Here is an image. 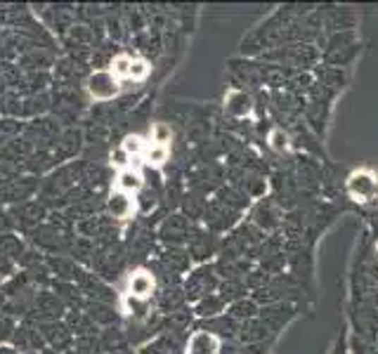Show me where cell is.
Segmentation results:
<instances>
[{
    "instance_id": "obj_1",
    "label": "cell",
    "mask_w": 378,
    "mask_h": 354,
    "mask_svg": "<svg viewBox=\"0 0 378 354\" xmlns=\"http://www.w3.org/2000/svg\"><path fill=\"white\" fill-rule=\"evenodd\" d=\"M62 123L55 118V116H40V118H33L31 123L24 126L22 138L29 142L33 149H45V152H52L57 138L62 135Z\"/></svg>"
},
{
    "instance_id": "obj_2",
    "label": "cell",
    "mask_w": 378,
    "mask_h": 354,
    "mask_svg": "<svg viewBox=\"0 0 378 354\" xmlns=\"http://www.w3.org/2000/svg\"><path fill=\"white\" fill-rule=\"evenodd\" d=\"M38 189H40V177L36 175H22L17 180H8L0 187V203L17 206V203L31 201V196L38 194Z\"/></svg>"
},
{
    "instance_id": "obj_3",
    "label": "cell",
    "mask_w": 378,
    "mask_h": 354,
    "mask_svg": "<svg viewBox=\"0 0 378 354\" xmlns=\"http://www.w3.org/2000/svg\"><path fill=\"white\" fill-rule=\"evenodd\" d=\"M8 213L12 217V224L22 229L24 234H29L31 229H36L38 224H43L47 220V208L38 199L17 203V206H12Z\"/></svg>"
},
{
    "instance_id": "obj_4",
    "label": "cell",
    "mask_w": 378,
    "mask_h": 354,
    "mask_svg": "<svg viewBox=\"0 0 378 354\" xmlns=\"http://www.w3.org/2000/svg\"><path fill=\"white\" fill-rule=\"evenodd\" d=\"M85 92L94 102H111L121 92V80L114 78L109 69L90 71V76L85 78Z\"/></svg>"
},
{
    "instance_id": "obj_5",
    "label": "cell",
    "mask_w": 378,
    "mask_h": 354,
    "mask_svg": "<svg viewBox=\"0 0 378 354\" xmlns=\"http://www.w3.org/2000/svg\"><path fill=\"white\" fill-rule=\"evenodd\" d=\"M76 286L78 291L83 293V298L87 303H106L111 305L116 300V293L106 281H102L94 271H87V269H80V274L76 279Z\"/></svg>"
},
{
    "instance_id": "obj_6",
    "label": "cell",
    "mask_w": 378,
    "mask_h": 354,
    "mask_svg": "<svg viewBox=\"0 0 378 354\" xmlns=\"http://www.w3.org/2000/svg\"><path fill=\"white\" fill-rule=\"evenodd\" d=\"M40 17H43L45 26L50 31H57L59 36H66L73 26H76L78 12L71 5H47V8L40 10Z\"/></svg>"
},
{
    "instance_id": "obj_7",
    "label": "cell",
    "mask_w": 378,
    "mask_h": 354,
    "mask_svg": "<svg viewBox=\"0 0 378 354\" xmlns=\"http://www.w3.org/2000/svg\"><path fill=\"white\" fill-rule=\"evenodd\" d=\"M83 142H85L83 130H78V128H64L62 135L55 142V147H52V156H55L57 166L64 161L71 163V159H76L83 152Z\"/></svg>"
},
{
    "instance_id": "obj_8",
    "label": "cell",
    "mask_w": 378,
    "mask_h": 354,
    "mask_svg": "<svg viewBox=\"0 0 378 354\" xmlns=\"http://www.w3.org/2000/svg\"><path fill=\"white\" fill-rule=\"evenodd\" d=\"M38 331H40V336H43L45 345L52 347V350H57V352H69L73 347V343H76V338H73V333L66 329L64 322L40 324Z\"/></svg>"
},
{
    "instance_id": "obj_9",
    "label": "cell",
    "mask_w": 378,
    "mask_h": 354,
    "mask_svg": "<svg viewBox=\"0 0 378 354\" xmlns=\"http://www.w3.org/2000/svg\"><path fill=\"white\" fill-rule=\"evenodd\" d=\"M154 293H157V276L150 269H135L128 274V298L150 303Z\"/></svg>"
},
{
    "instance_id": "obj_10",
    "label": "cell",
    "mask_w": 378,
    "mask_h": 354,
    "mask_svg": "<svg viewBox=\"0 0 378 354\" xmlns=\"http://www.w3.org/2000/svg\"><path fill=\"white\" fill-rule=\"evenodd\" d=\"M12 347H17L19 354L24 352H43L45 350V340L40 336L38 326L36 324H19L15 326V333H12Z\"/></svg>"
},
{
    "instance_id": "obj_11",
    "label": "cell",
    "mask_w": 378,
    "mask_h": 354,
    "mask_svg": "<svg viewBox=\"0 0 378 354\" xmlns=\"http://www.w3.org/2000/svg\"><path fill=\"white\" fill-rule=\"evenodd\" d=\"M17 66L22 69V73L47 71L50 66H55V52L43 50V47H36V50L24 52L22 57L17 59Z\"/></svg>"
},
{
    "instance_id": "obj_12",
    "label": "cell",
    "mask_w": 378,
    "mask_h": 354,
    "mask_svg": "<svg viewBox=\"0 0 378 354\" xmlns=\"http://www.w3.org/2000/svg\"><path fill=\"white\" fill-rule=\"evenodd\" d=\"M104 210L111 220L126 222V220H130L133 213H135V199L123 194V192H111L104 201Z\"/></svg>"
},
{
    "instance_id": "obj_13",
    "label": "cell",
    "mask_w": 378,
    "mask_h": 354,
    "mask_svg": "<svg viewBox=\"0 0 378 354\" xmlns=\"http://www.w3.org/2000/svg\"><path fill=\"white\" fill-rule=\"evenodd\" d=\"M45 264H47V269H50L52 279H57V281L76 283V279L80 274V267L69 255H47Z\"/></svg>"
},
{
    "instance_id": "obj_14",
    "label": "cell",
    "mask_w": 378,
    "mask_h": 354,
    "mask_svg": "<svg viewBox=\"0 0 378 354\" xmlns=\"http://www.w3.org/2000/svg\"><path fill=\"white\" fill-rule=\"evenodd\" d=\"M52 83V76L47 71H36V73H22V78L17 80V85L12 90H17L22 97H31V94L47 92V85Z\"/></svg>"
},
{
    "instance_id": "obj_15",
    "label": "cell",
    "mask_w": 378,
    "mask_h": 354,
    "mask_svg": "<svg viewBox=\"0 0 378 354\" xmlns=\"http://www.w3.org/2000/svg\"><path fill=\"white\" fill-rule=\"evenodd\" d=\"M114 185H116V192H123L128 196H138L142 189H145V175L140 173L138 168L128 166L123 170H118V175L114 177Z\"/></svg>"
},
{
    "instance_id": "obj_16",
    "label": "cell",
    "mask_w": 378,
    "mask_h": 354,
    "mask_svg": "<svg viewBox=\"0 0 378 354\" xmlns=\"http://www.w3.org/2000/svg\"><path fill=\"white\" fill-rule=\"evenodd\" d=\"M376 177L367 173V170H360V173H353L348 180V192L360 201H367L376 194Z\"/></svg>"
},
{
    "instance_id": "obj_17",
    "label": "cell",
    "mask_w": 378,
    "mask_h": 354,
    "mask_svg": "<svg viewBox=\"0 0 378 354\" xmlns=\"http://www.w3.org/2000/svg\"><path fill=\"white\" fill-rule=\"evenodd\" d=\"M64 324L76 338H83V336H97L99 329L92 324V319L85 315L83 310H69L64 315Z\"/></svg>"
},
{
    "instance_id": "obj_18",
    "label": "cell",
    "mask_w": 378,
    "mask_h": 354,
    "mask_svg": "<svg viewBox=\"0 0 378 354\" xmlns=\"http://www.w3.org/2000/svg\"><path fill=\"white\" fill-rule=\"evenodd\" d=\"M83 312L92 319V324L97 326V329L99 326L109 329V326H116L118 322V315H116V310H114V305H106V303H85Z\"/></svg>"
},
{
    "instance_id": "obj_19",
    "label": "cell",
    "mask_w": 378,
    "mask_h": 354,
    "mask_svg": "<svg viewBox=\"0 0 378 354\" xmlns=\"http://www.w3.org/2000/svg\"><path fill=\"white\" fill-rule=\"evenodd\" d=\"M52 109V97L50 92H40L31 94V97H24L22 104V118H40V116H47V111Z\"/></svg>"
},
{
    "instance_id": "obj_20",
    "label": "cell",
    "mask_w": 378,
    "mask_h": 354,
    "mask_svg": "<svg viewBox=\"0 0 378 354\" xmlns=\"http://www.w3.org/2000/svg\"><path fill=\"white\" fill-rule=\"evenodd\" d=\"M220 340L211 331H197L189 338V354H218Z\"/></svg>"
},
{
    "instance_id": "obj_21",
    "label": "cell",
    "mask_w": 378,
    "mask_h": 354,
    "mask_svg": "<svg viewBox=\"0 0 378 354\" xmlns=\"http://www.w3.org/2000/svg\"><path fill=\"white\" fill-rule=\"evenodd\" d=\"M116 43L109 38V40H102L97 43V47H92V57H90V64L94 66V71H102V69H109V64L114 62L116 57Z\"/></svg>"
},
{
    "instance_id": "obj_22",
    "label": "cell",
    "mask_w": 378,
    "mask_h": 354,
    "mask_svg": "<svg viewBox=\"0 0 378 354\" xmlns=\"http://www.w3.org/2000/svg\"><path fill=\"white\" fill-rule=\"evenodd\" d=\"M22 104L24 97L17 90H8L0 97V116L3 118H19L22 121Z\"/></svg>"
},
{
    "instance_id": "obj_23",
    "label": "cell",
    "mask_w": 378,
    "mask_h": 354,
    "mask_svg": "<svg viewBox=\"0 0 378 354\" xmlns=\"http://www.w3.org/2000/svg\"><path fill=\"white\" fill-rule=\"evenodd\" d=\"M24 241L19 239V236H15L12 231H8V234H0V253L8 255L12 262H19V257L24 255Z\"/></svg>"
},
{
    "instance_id": "obj_24",
    "label": "cell",
    "mask_w": 378,
    "mask_h": 354,
    "mask_svg": "<svg viewBox=\"0 0 378 354\" xmlns=\"http://www.w3.org/2000/svg\"><path fill=\"white\" fill-rule=\"evenodd\" d=\"M99 345H102V350L106 354L121 350V347H126V336L123 331L118 329V326H109V329L99 331Z\"/></svg>"
},
{
    "instance_id": "obj_25",
    "label": "cell",
    "mask_w": 378,
    "mask_h": 354,
    "mask_svg": "<svg viewBox=\"0 0 378 354\" xmlns=\"http://www.w3.org/2000/svg\"><path fill=\"white\" fill-rule=\"evenodd\" d=\"M208 274H211V271H208ZM208 274H206V269L192 274V279L187 281V295L189 298H201L213 288V276H208Z\"/></svg>"
},
{
    "instance_id": "obj_26",
    "label": "cell",
    "mask_w": 378,
    "mask_h": 354,
    "mask_svg": "<svg viewBox=\"0 0 378 354\" xmlns=\"http://www.w3.org/2000/svg\"><path fill=\"white\" fill-rule=\"evenodd\" d=\"M159 206V192L152 187H145L135 199V210H140L142 215H150L154 208Z\"/></svg>"
},
{
    "instance_id": "obj_27",
    "label": "cell",
    "mask_w": 378,
    "mask_h": 354,
    "mask_svg": "<svg viewBox=\"0 0 378 354\" xmlns=\"http://www.w3.org/2000/svg\"><path fill=\"white\" fill-rule=\"evenodd\" d=\"M121 149H123V152L130 156V161H133V159H138V156H145L147 142L138 133H128L123 138V142H121Z\"/></svg>"
},
{
    "instance_id": "obj_28",
    "label": "cell",
    "mask_w": 378,
    "mask_h": 354,
    "mask_svg": "<svg viewBox=\"0 0 378 354\" xmlns=\"http://www.w3.org/2000/svg\"><path fill=\"white\" fill-rule=\"evenodd\" d=\"M145 163L147 166H152V168H161L164 163L171 159V152H168V147H161V145H147V149H145Z\"/></svg>"
},
{
    "instance_id": "obj_29",
    "label": "cell",
    "mask_w": 378,
    "mask_h": 354,
    "mask_svg": "<svg viewBox=\"0 0 378 354\" xmlns=\"http://www.w3.org/2000/svg\"><path fill=\"white\" fill-rule=\"evenodd\" d=\"M227 111L232 116H246L251 111V97L246 92H232L227 97Z\"/></svg>"
},
{
    "instance_id": "obj_30",
    "label": "cell",
    "mask_w": 378,
    "mask_h": 354,
    "mask_svg": "<svg viewBox=\"0 0 378 354\" xmlns=\"http://www.w3.org/2000/svg\"><path fill=\"white\" fill-rule=\"evenodd\" d=\"M178 343L173 338H159L157 343L142 347V354H178Z\"/></svg>"
},
{
    "instance_id": "obj_31",
    "label": "cell",
    "mask_w": 378,
    "mask_h": 354,
    "mask_svg": "<svg viewBox=\"0 0 378 354\" xmlns=\"http://www.w3.org/2000/svg\"><path fill=\"white\" fill-rule=\"evenodd\" d=\"M78 354H104L102 345H99V333L97 336H83V338H76L73 343Z\"/></svg>"
},
{
    "instance_id": "obj_32",
    "label": "cell",
    "mask_w": 378,
    "mask_h": 354,
    "mask_svg": "<svg viewBox=\"0 0 378 354\" xmlns=\"http://www.w3.org/2000/svg\"><path fill=\"white\" fill-rule=\"evenodd\" d=\"M150 140H152V145L168 147V142L173 140V130H171V126L164 123V121H159V123H154V126L150 128Z\"/></svg>"
},
{
    "instance_id": "obj_33",
    "label": "cell",
    "mask_w": 378,
    "mask_h": 354,
    "mask_svg": "<svg viewBox=\"0 0 378 354\" xmlns=\"http://www.w3.org/2000/svg\"><path fill=\"white\" fill-rule=\"evenodd\" d=\"M130 64H133V57H128V54H116L114 62L109 64V71L114 73V78H118V80L130 78Z\"/></svg>"
},
{
    "instance_id": "obj_34",
    "label": "cell",
    "mask_w": 378,
    "mask_h": 354,
    "mask_svg": "<svg viewBox=\"0 0 378 354\" xmlns=\"http://www.w3.org/2000/svg\"><path fill=\"white\" fill-rule=\"evenodd\" d=\"M220 310H222V300L220 298H213V295L204 298V300L197 305V315H201V317H215Z\"/></svg>"
},
{
    "instance_id": "obj_35",
    "label": "cell",
    "mask_w": 378,
    "mask_h": 354,
    "mask_svg": "<svg viewBox=\"0 0 378 354\" xmlns=\"http://www.w3.org/2000/svg\"><path fill=\"white\" fill-rule=\"evenodd\" d=\"M147 73H150V62L142 57H133L130 64V80H145Z\"/></svg>"
},
{
    "instance_id": "obj_36",
    "label": "cell",
    "mask_w": 378,
    "mask_h": 354,
    "mask_svg": "<svg viewBox=\"0 0 378 354\" xmlns=\"http://www.w3.org/2000/svg\"><path fill=\"white\" fill-rule=\"evenodd\" d=\"M164 264L171 269H185L187 267V255L180 253V250H168L164 255Z\"/></svg>"
},
{
    "instance_id": "obj_37",
    "label": "cell",
    "mask_w": 378,
    "mask_h": 354,
    "mask_svg": "<svg viewBox=\"0 0 378 354\" xmlns=\"http://www.w3.org/2000/svg\"><path fill=\"white\" fill-rule=\"evenodd\" d=\"M109 163L114 168L123 170V168H128V163H130V156H128L121 147H116V149H111V152H109Z\"/></svg>"
},
{
    "instance_id": "obj_38",
    "label": "cell",
    "mask_w": 378,
    "mask_h": 354,
    "mask_svg": "<svg viewBox=\"0 0 378 354\" xmlns=\"http://www.w3.org/2000/svg\"><path fill=\"white\" fill-rule=\"evenodd\" d=\"M269 147H272L274 152H286V149H288V138L281 130H272V135H269Z\"/></svg>"
},
{
    "instance_id": "obj_39",
    "label": "cell",
    "mask_w": 378,
    "mask_h": 354,
    "mask_svg": "<svg viewBox=\"0 0 378 354\" xmlns=\"http://www.w3.org/2000/svg\"><path fill=\"white\" fill-rule=\"evenodd\" d=\"M12 333H15V322L8 317H3L0 315V345L5 343V340H10L12 338Z\"/></svg>"
},
{
    "instance_id": "obj_40",
    "label": "cell",
    "mask_w": 378,
    "mask_h": 354,
    "mask_svg": "<svg viewBox=\"0 0 378 354\" xmlns=\"http://www.w3.org/2000/svg\"><path fill=\"white\" fill-rule=\"evenodd\" d=\"M12 274H15V262H12L8 255L0 253V279H3V276L10 279Z\"/></svg>"
},
{
    "instance_id": "obj_41",
    "label": "cell",
    "mask_w": 378,
    "mask_h": 354,
    "mask_svg": "<svg viewBox=\"0 0 378 354\" xmlns=\"http://www.w3.org/2000/svg\"><path fill=\"white\" fill-rule=\"evenodd\" d=\"M12 217H10V213H5L3 208H0V234H8V231H12Z\"/></svg>"
},
{
    "instance_id": "obj_42",
    "label": "cell",
    "mask_w": 378,
    "mask_h": 354,
    "mask_svg": "<svg viewBox=\"0 0 378 354\" xmlns=\"http://www.w3.org/2000/svg\"><path fill=\"white\" fill-rule=\"evenodd\" d=\"M234 315H239V317H248V315H251V312H253V305H248V303H241V305H234Z\"/></svg>"
},
{
    "instance_id": "obj_43",
    "label": "cell",
    "mask_w": 378,
    "mask_h": 354,
    "mask_svg": "<svg viewBox=\"0 0 378 354\" xmlns=\"http://www.w3.org/2000/svg\"><path fill=\"white\" fill-rule=\"evenodd\" d=\"M0 354H19V350H17V347L8 345V343H3V345H0Z\"/></svg>"
},
{
    "instance_id": "obj_44",
    "label": "cell",
    "mask_w": 378,
    "mask_h": 354,
    "mask_svg": "<svg viewBox=\"0 0 378 354\" xmlns=\"http://www.w3.org/2000/svg\"><path fill=\"white\" fill-rule=\"evenodd\" d=\"M40 354H62V352H57V350H52V347H45V350H43V352H40Z\"/></svg>"
},
{
    "instance_id": "obj_45",
    "label": "cell",
    "mask_w": 378,
    "mask_h": 354,
    "mask_svg": "<svg viewBox=\"0 0 378 354\" xmlns=\"http://www.w3.org/2000/svg\"><path fill=\"white\" fill-rule=\"evenodd\" d=\"M111 354H133L130 350H128V347H121V350H116V352H111Z\"/></svg>"
},
{
    "instance_id": "obj_46",
    "label": "cell",
    "mask_w": 378,
    "mask_h": 354,
    "mask_svg": "<svg viewBox=\"0 0 378 354\" xmlns=\"http://www.w3.org/2000/svg\"><path fill=\"white\" fill-rule=\"evenodd\" d=\"M5 182H8V180H5V177H3V175H0V187H3V185H5Z\"/></svg>"
},
{
    "instance_id": "obj_47",
    "label": "cell",
    "mask_w": 378,
    "mask_h": 354,
    "mask_svg": "<svg viewBox=\"0 0 378 354\" xmlns=\"http://www.w3.org/2000/svg\"><path fill=\"white\" fill-rule=\"evenodd\" d=\"M24 354H40V352H24Z\"/></svg>"
}]
</instances>
